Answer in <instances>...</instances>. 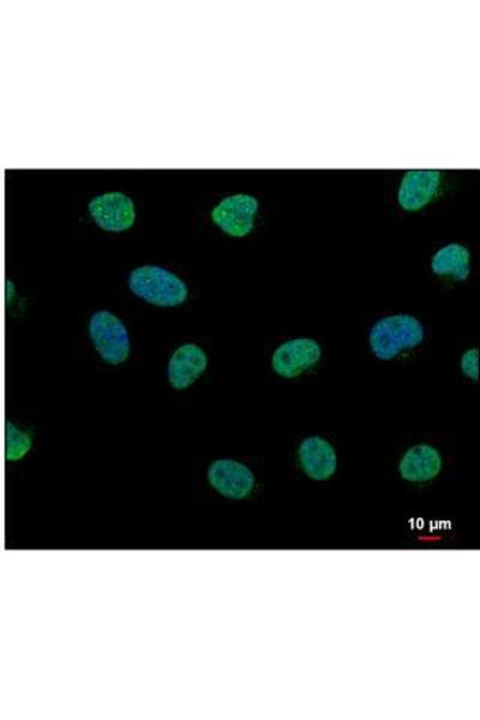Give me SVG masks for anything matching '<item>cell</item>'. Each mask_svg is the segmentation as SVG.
Wrapping results in <instances>:
<instances>
[{
	"label": "cell",
	"instance_id": "cell-1",
	"mask_svg": "<svg viewBox=\"0 0 480 720\" xmlns=\"http://www.w3.org/2000/svg\"><path fill=\"white\" fill-rule=\"evenodd\" d=\"M426 341V328L409 314H397L378 320L369 333L371 354L382 362L395 361L404 352Z\"/></svg>",
	"mask_w": 480,
	"mask_h": 720
},
{
	"label": "cell",
	"instance_id": "cell-2",
	"mask_svg": "<svg viewBox=\"0 0 480 720\" xmlns=\"http://www.w3.org/2000/svg\"><path fill=\"white\" fill-rule=\"evenodd\" d=\"M127 285L136 297L162 307L182 305L188 296L182 278L157 266H143L131 272Z\"/></svg>",
	"mask_w": 480,
	"mask_h": 720
},
{
	"label": "cell",
	"instance_id": "cell-3",
	"mask_svg": "<svg viewBox=\"0 0 480 720\" xmlns=\"http://www.w3.org/2000/svg\"><path fill=\"white\" fill-rule=\"evenodd\" d=\"M90 337L104 362L123 364L130 355L129 333L124 323L110 312H98L90 321Z\"/></svg>",
	"mask_w": 480,
	"mask_h": 720
},
{
	"label": "cell",
	"instance_id": "cell-4",
	"mask_svg": "<svg viewBox=\"0 0 480 720\" xmlns=\"http://www.w3.org/2000/svg\"><path fill=\"white\" fill-rule=\"evenodd\" d=\"M323 358V347L312 337H296L282 344L272 356L273 372L294 379L313 369Z\"/></svg>",
	"mask_w": 480,
	"mask_h": 720
},
{
	"label": "cell",
	"instance_id": "cell-5",
	"mask_svg": "<svg viewBox=\"0 0 480 720\" xmlns=\"http://www.w3.org/2000/svg\"><path fill=\"white\" fill-rule=\"evenodd\" d=\"M258 209V201L254 196L232 195L215 205L212 220L227 236L244 239L255 229Z\"/></svg>",
	"mask_w": 480,
	"mask_h": 720
},
{
	"label": "cell",
	"instance_id": "cell-6",
	"mask_svg": "<svg viewBox=\"0 0 480 720\" xmlns=\"http://www.w3.org/2000/svg\"><path fill=\"white\" fill-rule=\"evenodd\" d=\"M89 211L95 224L108 232H124L136 222L135 203L127 195L113 191L90 201Z\"/></svg>",
	"mask_w": 480,
	"mask_h": 720
},
{
	"label": "cell",
	"instance_id": "cell-7",
	"mask_svg": "<svg viewBox=\"0 0 480 720\" xmlns=\"http://www.w3.org/2000/svg\"><path fill=\"white\" fill-rule=\"evenodd\" d=\"M442 183L440 171H409L400 183L398 202L406 212L427 207L439 195Z\"/></svg>",
	"mask_w": 480,
	"mask_h": 720
},
{
	"label": "cell",
	"instance_id": "cell-8",
	"mask_svg": "<svg viewBox=\"0 0 480 720\" xmlns=\"http://www.w3.org/2000/svg\"><path fill=\"white\" fill-rule=\"evenodd\" d=\"M212 487L225 497L241 499L255 487V476L249 467L235 460H216L208 469Z\"/></svg>",
	"mask_w": 480,
	"mask_h": 720
},
{
	"label": "cell",
	"instance_id": "cell-9",
	"mask_svg": "<svg viewBox=\"0 0 480 720\" xmlns=\"http://www.w3.org/2000/svg\"><path fill=\"white\" fill-rule=\"evenodd\" d=\"M206 352L195 344H186L174 352L167 367L170 385L177 391L192 387L207 371Z\"/></svg>",
	"mask_w": 480,
	"mask_h": 720
},
{
	"label": "cell",
	"instance_id": "cell-10",
	"mask_svg": "<svg viewBox=\"0 0 480 720\" xmlns=\"http://www.w3.org/2000/svg\"><path fill=\"white\" fill-rule=\"evenodd\" d=\"M298 455L303 471L315 480L329 479L337 471L336 449L323 437L305 438L300 444Z\"/></svg>",
	"mask_w": 480,
	"mask_h": 720
},
{
	"label": "cell",
	"instance_id": "cell-11",
	"mask_svg": "<svg viewBox=\"0 0 480 720\" xmlns=\"http://www.w3.org/2000/svg\"><path fill=\"white\" fill-rule=\"evenodd\" d=\"M442 458L430 445H417L404 454L399 465L401 477L407 481L423 483L439 476Z\"/></svg>",
	"mask_w": 480,
	"mask_h": 720
},
{
	"label": "cell",
	"instance_id": "cell-12",
	"mask_svg": "<svg viewBox=\"0 0 480 720\" xmlns=\"http://www.w3.org/2000/svg\"><path fill=\"white\" fill-rule=\"evenodd\" d=\"M431 271L440 277L467 282L471 275V254L467 246L448 244L438 250L431 260Z\"/></svg>",
	"mask_w": 480,
	"mask_h": 720
},
{
	"label": "cell",
	"instance_id": "cell-13",
	"mask_svg": "<svg viewBox=\"0 0 480 720\" xmlns=\"http://www.w3.org/2000/svg\"><path fill=\"white\" fill-rule=\"evenodd\" d=\"M31 435L20 430L17 425L7 423V460L19 462L32 449Z\"/></svg>",
	"mask_w": 480,
	"mask_h": 720
},
{
	"label": "cell",
	"instance_id": "cell-14",
	"mask_svg": "<svg viewBox=\"0 0 480 720\" xmlns=\"http://www.w3.org/2000/svg\"><path fill=\"white\" fill-rule=\"evenodd\" d=\"M478 361H479L478 347H473L468 351H464L463 355L460 358V367L462 374L468 378H470L471 381L476 382V384L479 379Z\"/></svg>",
	"mask_w": 480,
	"mask_h": 720
}]
</instances>
